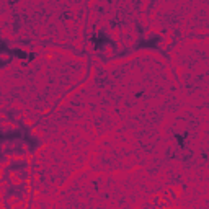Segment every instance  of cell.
<instances>
[{
  "label": "cell",
  "instance_id": "1",
  "mask_svg": "<svg viewBox=\"0 0 209 209\" xmlns=\"http://www.w3.org/2000/svg\"><path fill=\"white\" fill-rule=\"evenodd\" d=\"M188 134H185V136H180V134H176V141H178V144L180 145H183L185 144V137H186Z\"/></svg>",
  "mask_w": 209,
  "mask_h": 209
}]
</instances>
